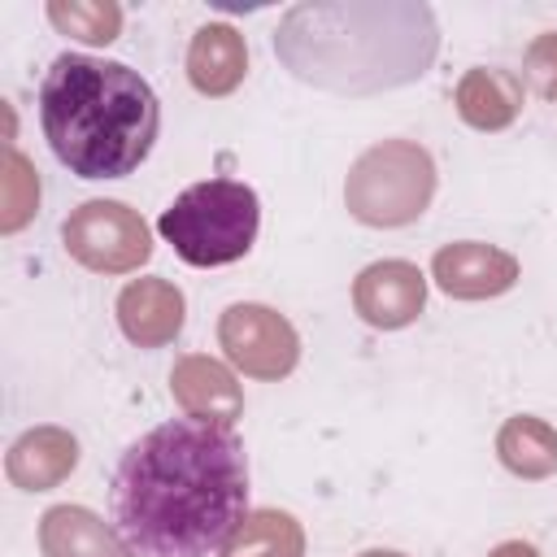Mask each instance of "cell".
Returning <instances> with one entry per match:
<instances>
[{
	"instance_id": "1",
	"label": "cell",
	"mask_w": 557,
	"mask_h": 557,
	"mask_svg": "<svg viewBox=\"0 0 557 557\" xmlns=\"http://www.w3.org/2000/svg\"><path fill=\"white\" fill-rule=\"evenodd\" d=\"M248 513V457L231 426L174 418L113 470V522L135 557H213Z\"/></svg>"
},
{
	"instance_id": "2",
	"label": "cell",
	"mask_w": 557,
	"mask_h": 557,
	"mask_svg": "<svg viewBox=\"0 0 557 557\" xmlns=\"http://www.w3.org/2000/svg\"><path fill=\"white\" fill-rule=\"evenodd\" d=\"M274 52L309 87L374 96L431 70L440 26L418 0H313L283 13Z\"/></svg>"
},
{
	"instance_id": "3",
	"label": "cell",
	"mask_w": 557,
	"mask_h": 557,
	"mask_svg": "<svg viewBox=\"0 0 557 557\" xmlns=\"http://www.w3.org/2000/svg\"><path fill=\"white\" fill-rule=\"evenodd\" d=\"M39 126L70 174L126 178L157 144L161 104L139 70L61 52L39 83Z\"/></svg>"
},
{
	"instance_id": "4",
	"label": "cell",
	"mask_w": 557,
	"mask_h": 557,
	"mask_svg": "<svg viewBox=\"0 0 557 557\" xmlns=\"http://www.w3.org/2000/svg\"><path fill=\"white\" fill-rule=\"evenodd\" d=\"M261 226V200L239 178H205L174 196V205L157 218L161 239L200 270L231 265L248 257Z\"/></svg>"
},
{
	"instance_id": "5",
	"label": "cell",
	"mask_w": 557,
	"mask_h": 557,
	"mask_svg": "<svg viewBox=\"0 0 557 557\" xmlns=\"http://www.w3.org/2000/svg\"><path fill=\"white\" fill-rule=\"evenodd\" d=\"M435 178V161L418 139H379L348 165L344 205L361 226H409L431 209Z\"/></svg>"
},
{
	"instance_id": "6",
	"label": "cell",
	"mask_w": 557,
	"mask_h": 557,
	"mask_svg": "<svg viewBox=\"0 0 557 557\" xmlns=\"http://www.w3.org/2000/svg\"><path fill=\"white\" fill-rule=\"evenodd\" d=\"M61 244L91 274H131L152 257L148 222L122 200H83L61 222Z\"/></svg>"
},
{
	"instance_id": "7",
	"label": "cell",
	"mask_w": 557,
	"mask_h": 557,
	"mask_svg": "<svg viewBox=\"0 0 557 557\" xmlns=\"http://www.w3.org/2000/svg\"><path fill=\"white\" fill-rule=\"evenodd\" d=\"M218 348L226 352V361L235 370H244L248 379H265L278 383L296 370L300 361V335L296 326L257 300H239L231 309H222L218 318Z\"/></svg>"
},
{
	"instance_id": "8",
	"label": "cell",
	"mask_w": 557,
	"mask_h": 557,
	"mask_svg": "<svg viewBox=\"0 0 557 557\" xmlns=\"http://www.w3.org/2000/svg\"><path fill=\"white\" fill-rule=\"evenodd\" d=\"M352 309L374 331H400L426 309V274L413 261H374L352 278Z\"/></svg>"
},
{
	"instance_id": "9",
	"label": "cell",
	"mask_w": 557,
	"mask_h": 557,
	"mask_svg": "<svg viewBox=\"0 0 557 557\" xmlns=\"http://www.w3.org/2000/svg\"><path fill=\"white\" fill-rule=\"evenodd\" d=\"M518 257L496 248V244H483V239H457V244H444L435 257H431V278L444 296L453 300H492V296H505L513 283H518Z\"/></svg>"
},
{
	"instance_id": "10",
	"label": "cell",
	"mask_w": 557,
	"mask_h": 557,
	"mask_svg": "<svg viewBox=\"0 0 557 557\" xmlns=\"http://www.w3.org/2000/svg\"><path fill=\"white\" fill-rule=\"evenodd\" d=\"M170 396L187 418L213 426H235V418L244 413V387L235 383L231 366L209 352H187L174 361Z\"/></svg>"
},
{
	"instance_id": "11",
	"label": "cell",
	"mask_w": 557,
	"mask_h": 557,
	"mask_svg": "<svg viewBox=\"0 0 557 557\" xmlns=\"http://www.w3.org/2000/svg\"><path fill=\"white\" fill-rule=\"evenodd\" d=\"M117 326L135 348H165L187 322V300L170 278H131L117 292Z\"/></svg>"
},
{
	"instance_id": "12",
	"label": "cell",
	"mask_w": 557,
	"mask_h": 557,
	"mask_svg": "<svg viewBox=\"0 0 557 557\" xmlns=\"http://www.w3.org/2000/svg\"><path fill=\"white\" fill-rule=\"evenodd\" d=\"M74 466H78V440L52 422L22 431L4 453V474L22 492H48V487L65 483L74 474Z\"/></svg>"
},
{
	"instance_id": "13",
	"label": "cell",
	"mask_w": 557,
	"mask_h": 557,
	"mask_svg": "<svg viewBox=\"0 0 557 557\" xmlns=\"http://www.w3.org/2000/svg\"><path fill=\"white\" fill-rule=\"evenodd\" d=\"M44 557H135L126 535L87 505H52L39 518Z\"/></svg>"
},
{
	"instance_id": "14",
	"label": "cell",
	"mask_w": 557,
	"mask_h": 557,
	"mask_svg": "<svg viewBox=\"0 0 557 557\" xmlns=\"http://www.w3.org/2000/svg\"><path fill=\"white\" fill-rule=\"evenodd\" d=\"M248 74V44L231 22H205L187 44V83L200 96H231Z\"/></svg>"
},
{
	"instance_id": "15",
	"label": "cell",
	"mask_w": 557,
	"mask_h": 557,
	"mask_svg": "<svg viewBox=\"0 0 557 557\" xmlns=\"http://www.w3.org/2000/svg\"><path fill=\"white\" fill-rule=\"evenodd\" d=\"M457 117L474 131H505L522 113V78L496 65H470L453 87Z\"/></svg>"
},
{
	"instance_id": "16",
	"label": "cell",
	"mask_w": 557,
	"mask_h": 557,
	"mask_svg": "<svg viewBox=\"0 0 557 557\" xmlns=\"http://www.w3.org/2000/svg\"><path fill=\"white\" fill-rule=\"evenodd\" d=\"M496 457L518 479L557 474V426L535 413H513L496 431Z\"/></svg>"
},
{
	"instance_id": "17",
	"label": "cell",
	"mask_w": 557,
	"mask_h": 557,
	"mask_svg": "<svg viewBox=\"0 0 557 557\" xmlns=\"http://www.w3.org/2000/svg\"><path fill=\"white\" fill-rule=\"evenodd\" d=\"M218 557H305V527L287 509H248Z\"/></svg>"
},
{
	"instance_id": "18",
	"label": "cell",
	"mask_w": 557,
	"mask_h": 557,
	"mask_svg": "<svg viewBox=\"0 0 557 557\" xmlns=\"http://www.w3.org/2000/svg\"><path fill=\"white\" fill-rule=\"evenodd\" d=\"M48 22L78 44H113L122 35V9L113 0H48Z\"/></svg>"
},
{
	"instance_id": "19",
	"label": "cell",
	"mask_w": 557,
	"mask_h": 557,
	"mask_svg": "<svg viewBox=\"0 0 557 557\" xmlns=\"http://www.w3.org/2000/svg\"><path fill=\"white\" fill-rule=\"evenodd\" d=\"M35 213H39V174H35V165L9 144V152H4V174H0V231H4V235H17Z\"/></svg>"
},
{
	"instance_id": "20",
	"label": "cell",
	"mask_w": 557,
	"mask_h": 557,
	"mask_svg": "<svg viewBox=\"0 0 557 557\" xmlns=\"http://www.w3.org/2000/svg\"><path fill=\"white\" fill-rule=\"evenodd\" d=\"M522 78L540 100L557 104V30H544L522 52Z\"/></svg>"
},
{
	"instance_id": "21",
	"label": "cell",
	"mask_w": 557,
	"mask_h": 557,
	"mask_svg": "<svg viewBox=\"0 0 557 557\" xmlns=\"http://www.w3.org/2000/svg\"><path fill=\"white\" fill-rule=\"evenodd\" d=\"M487 557H540V548L527 544V540H505V544H496Z\"/></svg>"
},
{
	"instance_id": "22",
	"label": "cell",
	"mask_w": 557,
	"mask_h": 557,
	"mask_svg": "<svg viewBox=\"0 0 557 557\" xmlns=\"http://www.w3.org/2000/svg\"><path fill=\"white\" fill-rule=\"evenodd\" d=\"M357 557H405V553H396V548H366V553H357Z\"/></svg>"
}]
</instances>
